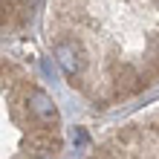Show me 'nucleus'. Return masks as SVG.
I'll return each instance as SVG.
<instances>
[{"instance_id":"423d86ee","label":"nucleus","mask_w":159,"mask_h":159,"mask_svg":"<svg viewBox=\"0 0 159 159\" xmlns=\"http://www.w3.org/2000/svg\"><path fill=\"white\" fill-rule=\"evenodd\" d=\"M35 159H55V156H52V153H46V156H35Z\"/></svg>"},{"instance_id":"20e7f679","label":"nucleus","mask_w":159,"mask_h":159,"mask_svg":"<svg viewBox=\"0 0 159 159\" xmlns=\"http://www.w3.org/2000/svg\"><path fill=\"white\" fill-rule=\"evenodd\" d=\"M26 148H29L32 153H38V156H46V153L55 156V153L61 151V136L55 133V130H43V127H38V133L29 136Z\"/></svg>"},{"instance_id":"39448f33","label":"nucleus","mask_w":159,"mask_h":159,"mask_svg":"<svg viewBox=\"0 0 159 159\" xmlns=\"http://www.w3.org/2000/svg\"><path fill=\"white\" fill-rule=\"evenodd\" d=\"M15 12V6H12V0H0V29L9 23V17H12Z\"/></svg>"},{"instance_id":"f257e3e1","label":"nucleus","mask_w":159,"mask_h":159,"mask_svg":"<svg viewBox=\"0 0 159 159\" xmlns=\"http://www.w3.org/2000/svg\"><path fill=\"white\" fill-rule=\"evenodd\" d=\"M52 55H55V61H58V67L67 72L70 84L78 87L81 72L87 70V52H84L81 41L70 38V35H61V38H55V43H52Z\"/></svg>"},{"instance_id":"0eeeda50","label":"nucleus","mask_w":159,"mask_h":159,"mask_svg":"<svg viewBox=\"0 0 159 159\" xmlns=\"http://www.w3.org/2000/svg\"><path fill=\"white\" fill-rule=\"evenodd\" d=\"M156 49H159V41H156ZM156 58H159V55H156Z\"/></svg>"},{"instance_id":"f03ea898","label":"nucleus","mask_w":159,"mask_h":159,"mask_svg":"<svg viewBox=\"0 0 159 159\" xmlns=\"http://www.w3.org/2000/svg\"><path fill=\"white\" fill-rule=\"evenodd\" d=\"M26 113H29L35 127L58 130V125H61V113H58V107H55L52 96L43 93L41 87H32L29 93H26Z\"/></svg>"},{"instance_id":"7ed1b4c3","label":"nucleus","mask_w":159,"mask_h":159,"mask_svg":"<svg viewBox=\"0 0 159 159\" xmlns=\"http://www.w3.org/2000/svg\"><path fill=\"white\" fill-rule=\"evenodd\" d=\"M110 81H113L116 98H130L136 93H142V87L148 84L133 64H113L110 67Z\"/></svg>"}]
</instances>
